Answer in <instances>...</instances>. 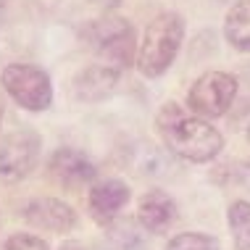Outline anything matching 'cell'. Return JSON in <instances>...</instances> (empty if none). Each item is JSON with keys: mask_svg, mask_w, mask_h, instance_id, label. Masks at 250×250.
<instances>
[{"mask_svg": "<svg viewBox=\"0 0 250 250\" xmlns=\"http://www.w3.org/2000/svg\"><path fill=\"white\" fill-rule=\"evenodd\" d=\"M185 37V24L177 13H161L145 29L143 45L137 53V66L145 77H161L174 63Z\"/></svg>", "mask_w": 250, "mask_h": 250, "instance_id": "cell-2", "label": "cell"}, {"mask_svg": "<svg viewBox=\"0 0 250 250\" xmlns=\"http://www.w3.org/2000/svg\"><path fill=\"white\" fill-rule=\"evenodd\" d=\"M24 219L26 224H32L35 229L42 232H56L66 234L77 227V213L69 203L56 200V198H37L24 208Z\"/></svg>", "mask_w": 250, "mask_h": 250, "instance_id": "cell-7", "label": "cell"}, {"mask_svg": "<svg viewBox=\"0 0 250 250\" xmlns=\"http://www.w3.org/2000/svg\"><path fill=\"white\" fill-rule=\"evenodd\" d=\"M48 171L58 185L69 187V190H79L95 179V164L74 147H61L53 153Z\"/></svg>", "mask_w": 250, "mask_h": 250, "instance_id": "cell-8", "label": "cell"}, {"mask_svg": "<svg viewBox=\"0 0 250 250\" xmlns=\"http://www.w3.org/2000/svg\"><path fill=\"white\" fill-rule=\"evenodd\" d=\"M58 250H87L82 242H77V240H66V242H61V248Z\"/></svg>", "mask_w": 250, "mask_h": 250, "instance_id": "cell-16", "label": "cell"}, {"mask_svg": "<svg viewBox=\"0 0 250 250\" xmlns=\"http://www.w3.org/2000/svg\"><path fill=\"white\" fill-rule=\"evenodd\" d=\"M129 200V187L119 179H105L98 182L90 190V213L100 224H111L119 216V211Z\"/></svg>", "mask_w": 250, "mask_h": 250, "instance_id": "cell-9", "label": "cell"}, {"mask_svg": "<svg viewBox=\"0 0 250 250\" xmlns=\"http://www.w3.org/2000/svg\"><path fill=\"white\" fill-rule=\"evenodd\" d=\"M84 40L100 56V63L116 69L119 74L132 63L134 56V29L126 19H100L84 29Z\"/></svg>", "mask_w": 250, "mask_h": 250, "instance_id": "cell-3", "label": "cell"}, {"mask_svg": "<svg viewBox=\"0 0 250 250\" xmlns=\"http://www.w3.org/2000/svg\"><path fill=\"white\" fill-rule=\"evenodd\" d=\"M119 71L105 63H95L74 79V95L79 100H100L116 87Z\"/></svg>", "mask_w": 250, "mask_h": 250, "instance_id": "cell-11", "label": "cell"}, {"mask_svg": "<svg viewBox=\"0 0 250 250\" xmlns=\"http://www.w3.org/2000/svg\"><path fill=\"white\" fill-rule=\"evenodd\" d=\"M0 121H3V98H0Z\"/></svg>", "mask_w": 250, "mask_h": 250, "instance_id": "cell-17", "label": "cell"}, {"mask_svg": "<svg viewBox=\"0 0 250 250\" xmlns=\"http://www.w3.org/2000/svg\"><path fill=\"white\" fill-rule=\"evenodd\" d=\"M137 219H140V224H143L147 232L161 234L177 221V206H174V200L168 198L166 192L153 190V192H147L145 198L140 200V216Z\"/></svg>", "mask_w": 250, "mask_h": 250, "instance_id": "cell-10", "label": "cell"}, {"mask_svg": "<svg viewBox=\"0 0 250 250\" xmlns=\"http://www.w3.org/2000/svg\"><path fill=\"white\" fill-rule=\"evenodd\" d=\"M234 95H237V79L232 74L208 71L192 84L187 103H190V111L195 116L216 119L227 113V108L234 103Z\"/></svg>", "mask_w": 250, "mask_h": 250, "instance_id": "cell-5", "label": "cell"}, {"mask_svg": "<svg viewBox=\"0 0 250 250\" xmlns=\"http://www.w3.org/2000/svg\"><path fill=\"white\" fill-rule=\"evenodd\" d=\"M248 134H250V129H248Z\"/></svg>", "mask_w": 250, "mask_h": 250, "instance_id": "cell-18", "label": "cell"}, {"mask_svg": "<svg viewBox=\"0 0 250 250\" xmlns=\"http://www.w3.org/2000/svg\"><path fill=\"white\" fill-rule=\"evenodd\" d=\"M158 132L168 150L177 153L185 161H192V164L213 161L224 147L219 129H213L203 116L185 113L174 103L164 105V111L158 113Z\"/></svg>", "mask_w": 250, "mask_h": 250, "instance_id": "cell-1", "label": "cell"}, {"mask_svg": "<svg viewBox=\"0 0 250 250\" xmlns=\"http://www.w3.org/2000/svg\"><path fill=\"white\" fill-rule=\"evenodd\" d=\"M40 137L35 132H13L0 143V177L3 179H24L29 171H35L40 161Z\"/></svg>", "mask_w": 250, "mask_h": 250, "instance_id": "cell-6", "label": "cell"}, {"mask_svg": "<svg viewBox=\"0 0 250 250\" xmlns=\"http://www.w3.org/2000/svg\"><path fill=\"white\" fill-rule=\"evenodd\" d=\"M229 229H232V237L237 250H250V203L237 200L229 206Z\"/></svg>", "mask_w": 250, "mask_h": 250, "instance_id": "cell-13", "label": "cell"}, {"mask_svg": "<svg viewBox=\"0 0 250 250\" xmlns=\"http://www.w3.org/2000/svg\"><path fill=\"white\" fill-rule=\"evenodd\" d=\"M0 84L26 111H45L53 103L50 77L32 63H11L0 74Z\"/></svg>", "mask_w": 250, "mask_h": 250, "instance_id": "cell-4", "label": "cell"}, {"mask_svg": "<svg viewBox=\"0 0 250 250\" xmlns=\"http://www.w3.org/2000/svg\"><path fill=\"white\" fill-rule=\"evenodd\" d=\"M3 250H50V248H48V242L40 240L37 234L19 232V234H11L8 242L3 245Z\"/></svg>", "mask_w": 250, "mask_h": 250, "instance_id": "cell-15", "label": "cell"}, {"mask_svg": "<svg viewBox=\"0 0 250 250\" xmlns=\"http://www.w3.org/2000/svg\"><path fill=\"white\" fill-rule=\"evenodd\" d=\"M224 35L229 45L242 53H250V0H240L229 8L224 19Z\"/></svg>", "mask_w": 250, "mask_h": 250, "instance_id": "cell-12", "label": "cell"}, {"mask_svg": "<svg viewBox=\"0 0 250 250\" xmlns=\"http://www.w3.org/2000/svg\"><path fill=\"white\" fill-rule=\"evenodd\" d=\"M166 250H219V242L211 234L185 232V234H177V237L168 242Z\"/></svg>", "mask_w": 250, "mask_h": 250, "instance_id": "cell-14", "label": "cell"}]
</instances>
